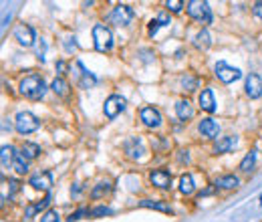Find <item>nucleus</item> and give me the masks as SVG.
Masks as SVG:
<instances>
[{
  "mask_svg": "<svg viewBox=\"0 0 262 222\" xmlns=\"http://www.w3.org/2000/svg\"><path fill=\"white\" fill-rule=\"evenodd\" d=\"M180 190H182V194H192L194 190H196V186H194V178H192V174H184L182 178H180Z\"/></svg>",
  "mask_w": 262,
  "mask_h": 222,
  "instance_id": "23",
  "label": "nucleus"
},
{
  "mask_svg": "<svg viewBox=\"0 0 262 222\" xmlns=\"http://www.w3.org/2000/svg\"><path fill=\"white\" fill-rule=\"evenodd\" d=\"M210 194H214V188H206V190H202V192H200V200H202L204 196H210Z\"/></svg>",
  "mask_w": 262,
  "mask_h": 222,
  "instance_id": "43",
  "label": "nucleus"
},
{
  "mask_svg": "<svg viewBox=\"0 0 262 222\" xmlns=\"http://www.w3.org/2000/svg\"><path fill=\"white\" fill-rule=\"evenodd\" d=\"M20 93L28 99H41L47 93V85L43 81V77L39 75H28L20 81Z\"/></svg>",
  "mask_w": 262,
  "mask_h": 222,
  "instance_id": "1",
  "label": "nucleus"
},
{
  "mask_svg": "<svg viewBox=\"0 0 262 222\" xmlns=\"http://www.w3.org/2000/svg\"><path fill=\"white\" fill-rule=\"evenodd\" d=\"M18 186H20V184H18L16 180H8V188H10V196H12V194H14L16 190H18Z\"/></svg>",
  "mask_w": 262,
  "mask_h": 222,
  "instance_id": "40",
  "label": "nucleus"
},
{
  "mask_svg": "<svg viewBox=\"0 0 262 222\" xmlns=\"http://www.w3.org/2000/svg\"><path fill=\"white\" fill-rule=\"evenodd\" d=\"M51 89L59 97H67V95H69V83H67L63 77H56V79L52 81Z\"/></svg>",
  "mask_w": 262,
  "mask_h": 222,
  "instance_id": "22",
  "label": "nucleus"
},
{
  "mask_svg": "<svg viewBox=\"0 0 262 222\" xmlns=\"http://www.w3.org/2000/svg\"><path fill=\"white\" fill-rule=\"evenodd\" d=\"M159 26H161V24H159V20H157V18L150 22V35H152V37H154L157 31H159Z\"/></svg>",
  "mask_w": 262,
  "mask_h": 222,
  "instance_id": "38",
  "label": "nucleus"
},
{
  "mask_svg": "<svg viewBox=\"0 0 262 222\" xmlns=\"http://www.w3.org/2000/svg\"><path fill=\"white\" fill-rule=\"evenodd\" d=\"M35 190H45V192H49L52 186V174L51 172H39V174H35L33 178H31V182H28Z\"/></svg>",
  "mask_w": 262,
  "mask_h": 222,
  "instance_id": "9",
  "label": "nucleus"
},
{
  "mask_svg": "<svg viewBox=\"0 0 262 222\" xmlns=\"http://www.w3.org/2000/svg\"><path fill=\"white\" fill-rule=\"evenodd\" d=\"M182 87H184V91H194V89H198V79L192 77V75H184L182 77Z\"/></svg>",
  "mask_w": 262,
  "mask_h": 222,
  "instance_id": "29",
  "label": "nucleus"
},
{
  "mask_svg": "<svg viewBox=\"0 0 262 222\" xmlns=\"http://www.w3.org/2000/svg\"><path fill=\"white\" fill-rule=\"evenodd\" d=\"M49 202H51V196H47L45 200H41V202H37V204H31V206L26 208V218H33L37 212H41L43 208H47V206H49Z\"/></svg>",
  "mask_w": 262,
  "mask_h": 222,
  "instance_id": "26",
  "label": "nucleus"
},
{
  "mask_svg": "<svg viewBox=\"0 0 262 222\" xmlns=\"http://www.w3.org/2000/svg\"><path fill=\"white\" fill-rule=\"evenodd\" d=\"M188 14L202 22V24H210L212 22V10H210L208 2H202V0H190L188 2Z\"/></svg>",
  "mask_w": 262,
  "mask_h": 222,
  "instance_id": "4",
  "label": "nucleus"
},
{
  "mask_svg": "<svg viewBox=\"0 0 262 222\" xmlns=\"http://www.w3.org/2000/svg\"><path fill=\"white\" fill-rule=\"evenodd\" d=\"M59 218H61V216H59V212H56V210H47V212L43 214L41 222H61Z\"/></svg>",
  "mask_w": 262,
  "mask_h": 222,
  "instance_id": "32",
  "label": "nucleus"
},
{
  "mask_svg": "<svg viewBox=\"0 0 262 222\" xmlns=\"http://www.w3.org/2000/svg\"><path fill=\"white\" fill-rule=\"evenodd\" d=\"M63 47H65V51H67V53H73V51L77 49V39H75L73 35H67V37H65V41H63Z\"/></svg>",
  "mask_w": 262,
  "mask_h": 222,
  "instance_id": "30",
  "label": "nucleus"
},
{
  "mask_svg": "<svg viewBox=\"0 0 262 222\" xmlns=\"http://www.w3.org/2000/svg\"><path fill=\"white\" fill-rule=\"evenodd\" d=\"M200 107L204 111H208V113H212V111H216V101H214V93L210 91V89H204L202 93H200Z\"/></svg>",
  "mask_w": 262,
  "mask_h": 222,
  "instance_id": "19",
  "label": "nucleus"
},
{
  "mask_svg": "<svg viewBox=\"0 0 262 222\" xmlns=\"http://www.w3.org/2000/svg\"><path fill=\"white\" fill-rule=\"evenodd\" d=\"M176 115L182 119V121H190L194 117V107L190 101H178L176 105Z\"/></svg>",
  "mask_w": 262,
  "mask_h": 222,
  "instance_id": "18",
  "label": "nucleus"
},
{
  "mask_svg": "<svg viewBox=\"0 0 262 222\" xmlns=\"http://www.w3.org/2000/svg\"><path fill=\"white\" fill-rule=\"evenodd\" d=\"M238 184H240V180H238L236 176H232V174L220 176V178L216 180V188H222V190H232V188H236Z\"/></svg>",
  "mask_w": 262,
  "mask_h": 222,
  "instance_id": "20",
  "label": "nucleus"
},
{
  "mask_svg": "<svg viewBox=\"0 0 262 222\" xmlns=\"http://www.w3.org/2000/svg\"><path fill=\"white\" fill-rule=\"evenodd\" d=\"M16 158H18V156H16V152H14L12 146H2V150H0V162H2V166L4 168L14 166Z\"/></svg>",
  "mask_w": 262,
  "mask_h": 222,
  "instance_id": "17",
  "label": "nucleus"
},
{
  "mask_svg": "<svg viewBox=\"0 0 262 222\" xmlns=\"http://www.w3.org/2000/svg\"><path fill=\"white\" fill-rule=\"evenodd\" d=\"M260 204H262V194H260Z\"/></svg>",
  "mask_w": 262,
  "mask_h": 222,
  "instance_id": "44",
  "label": "nucleus"
},
{
  "mask_svg": "<svg viewBox=\"0 0 262 222\" xmlns=\"http://www.w3.org/2000/svg\"><path fill=\"white\" fill-rule=\"evenodd\" d=\"M198 129H200V133H202L204 137H216V135H218V131H220V125H218V121H216V119L206 117V119H202V121H200Z\"/></svg>",
  "mask_w": 262,
  "mask_h": 222,
  "instance_id": "14",
  "label": "nucleus"
},
{
  "mask_svg": "<svg viewBox=\"0 0 262 222\" xmlns=\"http://www.w3.org/2000/svg\"><path fill=\"white\" fill-rule=\"evenodd\" d=\"M210 45H212V37H210L208 31L204 29V31H200L196 35V47L202 49V51H206V49H210Z\"/></svg>",
  "mask_w": 262,
  "mask_h": 222,
  "instance_id": "25",
  "label": "nucleus"
},
{
  "mask_svg": "<svg viewBox=\"0 0 262 222\" xmlns=\"http://www.w3.org/2000/svg\"><path fill=\"white\" fill-rule=\"evenodd\" d=\"M165 6H167V8L171 10V12H180L184 4H182L180 0H167V2H165Z\"/></svg>",
  "mask_w": 262,
  "mask_h": 222,
  "instance_id": "33",
  "label": "nucleus"
},
{
  "mask_svg": "<svg viewBox=\"0 0 262 222\" xmlns=\"http://www.w3.org/2000/svg\"><path fill=\"white\" fill-rule=\"evenodd\" d=\"M10 129H12L10 119H2V131H10Z\"/></svg>",
  "mask_w": 262,
  "mask_h": 222,
  "instance_id": "41",
  "label": "nucleus"
},
{
  "mask_svg": "<svg viewBox=\"0 0 262 222\" xmlns=\"http://www.w3.org/2000/svg\"><path fill=\"white\" fill-rule=\"evenodd\" d=\"M109 190H111V184H109V182H101V184H97V186L93 188V192H91V198H95V200H97V198L105 196Z\"/></svg>",
  "mask_w": 262,
  "mask_h": 222,
  "instance_id": "28",
  "label": "nucleus"
},
{
  "mask_svg": "<svg viewBox=\"0 0 262 222\" xmlns=\"http://www.w3.org/2000/svg\"><path fill=\"white\" fill-rule=\"evenodd\" d=\"M91 214H93V216H105V214H113V210L107 208V206H99V208H95Z\"/></svg>",
  "mask_w": 262,
  "mask_h": 222,
  "instance_id": "34",
  "label": "nucleus"
},
{
  "mask_svg": "<svg viewBox=\"0 0 262 222\" xmlns=\"http://www.w3.org/2000/svg\"><path fill=\"white\" fill-rule=\"evenodd\" d=\"M157 20H159V24H161V26H167V24H169V16H167V12H159Z\"/></svg>",
  "mask_w": 262,
  "mask_h": 222,
  "instance_id": "37",
  "label": "nucleus"
},
{
  "mask_svg": "<svg viewBox=\"0 0 262 222\" xmlns=\"http://www.w3.org/2000/svg\"><path fill=\"white\" fill-rule=\"evenodd\" d=\"M246 95L250 99H258L262 95V77H258L256 73H250L246 79Z\"/></svg>",
  "mask_w": 262,
  "mask_h": 222,
  "instance_id": "10",
  "label": "nucleus"
},
{
  "mask_svg": "<svg viewBox=\"0 0 262 222\" xmlns=\"http://www.w3.org/2000/svg\"><path fill=\"white\" fill-rule=\"evenodd\" d=\"M125 109V99L121 97V95H111L107 101H105V115L109 117V119H113V117H117L121 111Z\"/></svg>",
  "mask_w": 262,
  "mask_h": 222,
  "instance_id": "7",
  "label": "nucleus"
},
{
  "mask_svg": "<svg viewBox=\"0 0 262 222\" xmlns=\"http://www.w3.org/2000/svg\"><path fill=\"white\" fill-rule=\"evenodd\" d=\"M14 39L22 47H31L35 43V31L28 24H16L14 26Z\"/></svg>",
  "mask_w": 262,
  "mask_h": 222,
  "instance_id": "8",
  "label": "nucleus"
},
{
  "mask_svg": "<svg viewBox=\"0 0 262 222\" xmlns=\"http://www.w3.org/2000/svg\"><path fill=\"white\" fill-rule=\"evenodd\" d=\"M56 71H59L61 75H65V73H67V63H65V61H56Z\"/></svg>",
  "mask_w": 262,
  "mask_h": 222,
  "instance_id": "39",
  "label": "nucleus"
},
{
  "mask_svg": "<svg viewBox=\"0 0 262 222\" xmlns=\"http://www.w3.org/2000/svg\"><path fill=\"white\" fill-rule=\"evenodd\" d=\"M139 206H143V208H152V210H159V212H167V214H171V208H169V204H167V202H154V200H141V202H139Z\"/></svg>",
  "mask_w": 262,
  "mask_h": 222,
  "instance_id": "24",
  "label": "nucleus"
},
{
  "mask_svg": "<svg viewBox=\"0 0 262 222\" xmlns=\"http://www.w3.org/2000/svg\"><path fill=\"white\" fill-rule=\"evenodd\" d=\"M236 144H238V140H236L234 135L220 137V140L216 142V146H214V152H216V154H226V152L234 150V148H236Z\"/></svg>",
  "mask_w": 262,
  "mask_h": 222,
  "instance_id": "16",
  "label": "nucleus"
},
{
  "mask_svg": "<svg viewBox=\"0 0 262 222\" xmlns=\"http://www.w3.org/2000/svg\"><path fill=\"white\" fill-rule=\"evenodd\" d=\"M41 154V148L37 146V144H31V142H26L24 146H22V150H20V156L28 162V160H35L37 156Z\"/></svg>",
  "mask_w": 262,
  "mask_h": 222,
  "instance_id": "21",
  "label": "nucleus"
},
{
  "mask_svg": "<svg viewBox=\"0 0 262 222\" xmlns=\"http://www.w3.org/2000/svg\"><path fill=\"white\" fill-rule=\"evenodd\" d=\"M14 125H16V131L24 135V133L37 131V129L41 127V121H39L37 115L28 113V111H20V113L16 115V119H14Z\"/></svg>",
  "mask_w": 262,
  "mask_h": 222,
  "instance_id": "3",
  "label": "nucleus"
},
{
  "mask_svg": "<svg viewBox=\"0 0 262 222\" xmlns=\"http://www.w3.org/2000/svg\"><path fill=\"white\" fill-rule=\"evenodd\" d=\"M77 69L81 71V73H79V85H81L83 89H91V87H95V85H97L95 75H93V73H89V71L83 67V63H77Z\"/></svg>",
  "mask_w": 262,
  "mask_h": 222,
  "instance_id": "15",
  "label": "nucleus"
},
{
  "mask_svg": "<svg viewBox=\"0 0 262 222\" xmlns=\"http://www.w3.org/2000/svg\"><path fill=\"white\" fill-rule=\"evenodd\" d=\"M45 53H47V43H45V41H41V43H39V47H37V57H39L41 61H45Z\"/></svg>",
  "mask_w": 262,
  "mask_h": 222,
  "instance_id": "35",
  "label": "nucleus"
},
{
  "mask_svg": "<svg viewBox=\"0 0 262 222\" xmlns=\"http://www.w3.org/2000/svg\"><path fill=\"white\" fill-rule=\"evenodd\" d=\"M150 182L157 186V188H161V190H165V188H169V184H171V176H169V172H165V170H154L152 174H150Z\"/></svg>",
  "mask_w": 262,
  "mask_h": 222,
  "instance_id": "13",
  "label": "nucleus"
},
{
  "mask_svg": "<svg viewBox=\"0 0 262 222\" xmlns=\"http://www.w3.org/2000/svg\"><path fill=\"white\" fill-rule=\"evenodd\" d=\"M216 77H218L222 83H234V81H238V79L242 77V73H240V69L230 67V65H226L224 61H220V63L216 65Z\"/></svg>",
  "mask_w": 262,
  "mask_h": 222,
  "instance_id": "6",
  "label": "nucleus"
},
{
  "mask_svg": "<svg viewBox=\"0 0 262 222\" xmlns=\"http://www.w3.org/2000/svg\"><path fill=\"white\" fill-rule=\"evenodd\" d=\"M254 14H256L258 18H262V2H256V4H254Z\"/></svg>",
  "mask_w": 262,
  "mask_h": 222,
  "instance_id": "42",
  "label": "nucleus"
},
{
  "mask_svg": "<svg viewBox=\"0 0 262 222\" xmlns=\"http://www.w3.org/2000/svg\"><path fill=\"white\" fill-rule=\"evenodd\" d=\"M254 164H256V152H250V154L240 162V170H242V172H250V170H254Z\"/></svg>",
  "mask_w": 262,
  "mask_h": 222,
  "instance_id": "27",
  "label": "nucleus"
},
{
  "mask_svg": "<svg viewBox=\"0 0 262 222\" xmlns=\"http://www.w3.org/2000/svg\"><path fill=\"white\" fill-rule=\"evenodd\" d=\"M141 121L148 125V127H152V129H156L161 125V113L154 107H143L141 109Z\"/></svg>",
  "mask_w": 262,
  "mask_h": 222,
  "instance_id": "12",
  "label": "nucleus"
},
{
  "mask_svg": "<svg viewBox=\"0 0 262 222\" xmlns=\"http://www.w3.org/2000/svg\"><path fill=\"white\" fill-rule=\"evenodd\" d=\"M93 41H95V49L99 53H107L113 47V33L105 24H95L93 26Z\"/></svg>",
  "mask_w": 262,
  "mask_h": 222,
  "instance_id": "2",
  "label": "nucleus"
},
{
  "mask_svg": "<svg viewBox=\"0 0 262 222\" xmlns=\"http://www.w3.org/2000/svg\"><path fill=\"white\" fill-rule=\"evenodd\" d=\"M85 214H89V210H85V208H81V210H77L75 214H71V218H69V222L79 220V218H81V216H85Z\"/></svg>",
  "mask_w": 262,
  "mask_h": 222,
  "instance_id": "36",
  "label": "nucleus"
},
{
  "mask_svg": "<svg viewBox=\"0 0 262 222\" xmlns=\"http://www.w3.org/2000/svg\"><path fill=\"white\" fill-rule=\"evenodd\" d=\"M14 170H16L18 174H26V172H28V162H26L22 156H18L16 162H14Z\"/></svg>",
  "mask_w": 262,
  "mask_h": 222,
  "instance_id": "31",
  "label": "nucleus"
},
{
  "mask_svg": "<svg viewBox=\"0 0 262 222\" xmlns=\"http://www.w3.org/2000/svg\"><path fill=\"white\" fill-rule=\"evenodd\" d=\"M133 18H135V12H133V8L127 6V4H117V6L113 8V12H111V20H113L115 24H119V26H127Z\"/></svg>",
  "mask_w": 262,
  "mask_h": 222,
  "instance_id": "5",
  "label": "nucleus"
},
{
  "mask_svg": "<svg viewBox=\"0 0 262 222\" xmlns=\"http://www.w3.org/2000/svg\"><path fill=\"white\" fill-rule=\"evenodd\" d=\"M125 152H127V156H129V158L137 160V158H143L145 148H143V144H141V140H139V137H131V140H127V142H125Z\"/></svg>",
  "mask_w": 262,
  "mask_h": 222,
  "instance_id": "11",
  "label": "nucleus"
}]
</instances>
